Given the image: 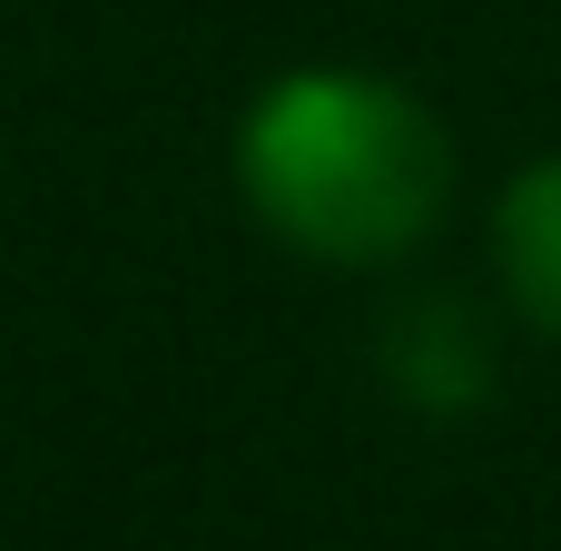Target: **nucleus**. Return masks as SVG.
Masks as SVG:
<instances>
[{
	"mask_svg": "<svg viewBox=\"0 0 561 551\" xmlns=\"http://www.w3.org/2000/svg\"><path fill=\"white\" fill-rule=\"evenodd\" d=\"M237 168H247V197L266 207L276 237H296L306 256H335V266H375V256H404L434 207H444V128L365 79V69H296L276 79L256 108H247V138H237Z\"/></svg>",
	"mask_w": 561,
	"mask_h": 551,
	"instance_id": "1",
	"label": "nucleus"
},
{
	"mask_svg": "<svg viewBox=\"0 0 561 551\" xmlns=\"http://www.w3.org/2000/svg\"><path fill=\"white\" fill-rule=\"evenodd\" d=\"M503 276H513V296L561 335V158L523 168L513 197H503Z\"/></svg>",
	"mask_w": 561,
	"mask_h": 551,
	"instance_id": "2",
	"label": "nucleus"
}]
</instances>
